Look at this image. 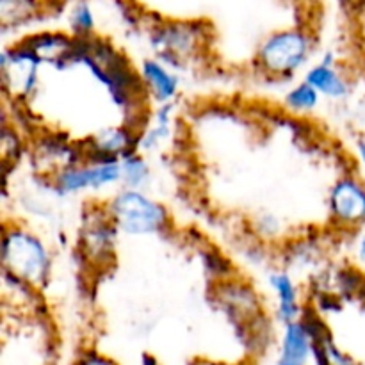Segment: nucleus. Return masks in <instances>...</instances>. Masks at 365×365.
Here are the masks:
<instances>
[{"instance_id":"nucleus-1","label":"nucleus","mask_w":365,"mask_h":365,"mask_svg":"<svg viewBox=\"0 0 365 365\" xmlns=\"http://www.w3.org/2000/svg\"><path fill=\"white\" fill-rule=\"evenodd\" d=\"M2 269L4 274L38 291L50 280L52 255L45 242L27 227L4 225Z\"/></svg>"},{"instance_id":"nucleus-2","label":"nucleus","mask_w":365,"mask_h":365,"mask_svg":"<svg viewBox=\"0 0 365 365\" xmlns=\"http://www.w3.org/2000/svg\"><path fill=\"white\" fill-rule=\"evenodd\" d=\"M103 205L121 234L155 235L170 230L168 209L145 191L120 187Z\"/></svg>"},{"instance_id":"nucleus-3","label":"nucleus","mask_w":365,"mask_h":365,"mask_svg":"<svg viewBox=\"0 0 365 365\" xmlns=\"http://www.w3.org/2000/svg\"><path fill=\"white\" fill-rule=\"evenodd\" d=\"M314 50V39L302 27L274 31L257 50V66L271 78H292L307 63Z\"/></svg>"},{"instance_id":"nucleus-4","label":"nucleus","mask_w":365,"mask_h":365,"mask_svg":"<svg viewBox=\"0 0 365 365\" xmlns=\"http://www.w3.org/2000/svg\"><path fill=\"white\" fill-rule=\"evenodd\" d=\"M39 66L41 61L31 52L24 41L4 46L0 52V71H2L4 91L20 100H29L39 86Z\"/></svg>"},{"instance_id":"nucleus-5","label":"nucleus","mask_w":365,"mask_h":365,"mask_svg":"<svg viewBox=\"0 0 365 365\" xmlns=\"http://www.w3.org/2000/svg\"><path fill=\"white\" fill-rule=\"evenodd\" d=\"M110 185H121L120 163H81L52 177V187L59 195L100 191Z\"/></svg>"},{"instance_id":"nucleus-6","label":"nucleus","mask_w":365,"mask_h":365,"mask_svg":"<svg viewBox=\"0 0 365 365\" xmlns=\"http://www.w3.org/2000/svg\"><path fill=\"white\" fill-rule=\"evenodd\" d=\"M328 210L337 227L356 230L365 225V180L356 175L337 178L328 195Z\"/></svg>"},{"instance_id":"nucleus-7","label":"nucleus","mask_w":365,"mask_h":365,"mask_svg":"<svg viewBox=\"0 0 365 365\" xmlns=\"http://www.w3.org/2000/svg\"><path fill=\"white\" fill-rule=\"evenodd\" d=\"M135 152H139V132L128 125L102 128L82 146L84 163H120Z\"/></svg>"},{"instance_id":"nucleus-8","label":"nucleus","mask_w":365,"mask_h":365,"mask_svg":"<svg viewBox=\"0 0 365 365\" xmlns=\"http://www.w3.org/2000/svg\"><path fill=\"white\" fill-rule=\"evenodd\" d=\"M118 228L110 221L106 205H100L95 212H84V223L81 228V246L84 259L95 264L110 260L116 248Z\"/></svg>"},{"instance_id":"nucleus-9","label":"nucleus","mask_w":365,"mask_h":365,"mask_svg":"<svg viewBox=\"0 0 365 365\" xmlns=\"http://www.w3.org/2000/svg\"><path fill=\"white\" fill-rule=\"evenodd\" d=\"M198 38L192 27L185 24H168L159 25L152 34V46L155 48V57L168 64L170 68H177L180 61L189 59L198 50Z\"/></svg>"},{"instance_id":"nucleus-10","label":"nucleus","mask_w":365,"mask_h":365,"mask_svg":"<svg viewBox=\"0 0 365 365\" xmlns=\"http://www.w3.org/2000/svg\"><path fill=\"white\" fill-rule=\"evenodd\" d=\"M24 45L41 61V64H50L56 70L64 71L73 64L75 38L63 31H39L25 36Z\"/></svg>"},{"instance_id":"nucleus-11","label":"nucleus","mask_w":365,"mask_h":365,"mask_svg":"<svg viewBox=\"0 0 365 365\" xmlns=\"http://www.w3.org/2000/svg\"><path fill=\"white\" fill-rule=\"evenodd\" d=\"M138 71L141 75L148 98H152L157 106L173 103L175 96L178 95V88H180V81L173 68L164 64L157 57H146Z\"/></svg>"},{"instance_id":"nucleus-12","label":"nucleus","mask_w":365,"mask_h":365,"mask_svg":"<svg viewBox=\"0 0 365 365\" xmlns=\"http://www.w3.org/2000/svg\"><path fill=\"white\" fill-rule=\"evenodd\" d=\"M314 360V341L302 321L285 324L274 365H309Z\"/></svg>"},{"instance_id":"nucleus-13","label":"nucleus","mask_w":365,"mask_h":365,"mask_svg":"<svg viewBox=\"0 0 365 365\" xmlns=\"http://www.w3.org/2000/svg\"><path fill=\"white\" fill-rule=\"evenodd\" d=\"M303 81L309 82L321 96H328V98H344L349 93V84L344 78V75L335 68L334 53H327L321 63L314 64L307 70Z\"/></svg>"},{"instance_id":"nucleus-14","label":"nucleus","mask_w":365,"mask_h":365,"mask_svg":"<svg viewBox=\"0 0 365 365\" xmlns=\"http://www.w3.org/2000/svg\"><path fill=\"white\" fill-rule=\"evenodd\" d=\"M269 285L277 296V317L280 323L291 324L302 319L303 307L299 302L298 285L285 271H274L269 274Z\"/></svg>"},{"instance_id":"nucleus-15","label":"nucleus","mask_w":365,"mask_h":365,"mask_svg":"<svg viewBox=\"0 0 365 365\" xmlns=\"http://www.w3.org/2000/svg\"><path fill=\"white\" fill-rule=\"evenodd\" d=\"M173 103H163L155 107L143 130L139 132V152H152L170 138L173 127Z\"/></svg>"},{"instance_id":"nucleus-16","label":"nucleus","mask_w":365,"mask_h":365,"mask_svg":"<svg viewBox=\"0 0 365 365\" xmlns=\"http://www.w3.org/2000/svg\"><path fill=\"white\" fill-rule=\"evenodd\" d=\"M217 285H220L217 299L228 314L242 317V319L245 316H255V310L259 309V296H255L252 289L246 287L245 284H234L230 280Z\"/></svg>"},{"instance_id":"nucleus-17","label":"nucleus","mask_w":365,"mask_h":365,"mask_svg":"<svg viewBox=\"0 0 365 365\" xmlns=\"http://www.w3.org/2000/svg\"><path fill=\"white\" fill-rule=\"evenodd\" d=\"M121 166V187L135 189V191H145L148 185L152 170H150L148 160L145 159L141 152H135L120 160Z\"/></svg>"},{"instance_id":"nucleus-18","label":"nucleus","mask_w":365,"mask_h":365,"mask_svg":"<svg viewBox=\"0 0 365 365\" xmlns=\"http://www.w3.org/2000/svg\"><path fill=\"white\" fill-rule=\"evenodd\" d=\"M68 27L75 39H89L96 36V18L91 4L77 2L68 13Z\"/></svg>"},{"instance_id":"nucleus-19","label":"nucleus","mask_w":365,"mask_h":365,"mask_svg":"<svg viewBox=\"0 0 365 365\" xmlns=\"http://www.w3.org/2000/svg\"><path fill=\"white\" fill-rule=\"evenodd\" d=\"M321 102V95L309 84V82L302 81L298 84L292 86L287 93H285L284 103L291 113L305 114L312 113Z\"/></svg>"},{"instance_id":"nucleus-20","label":"nucleus","mask_w":365,"mask_h":365,"mask_svg":"<svg viewBox=\"0 0 365 365\" xmlns=\"http://www.w3.org/2000/svg\"><path fill=\"white\" fill-rule=\"evenodd\" d=\"M71 365H120L114 359L103 355V353L96 351V349H86L82 351L77 359L73 360Z\"/></svg>"},{"instance_id":"nucleus-21","label":"nucleus","mask_w":365,"mask_h":365,"mask_svg":"<svg viewBox=\"0 0 365 365\" xmlns=\"http://www.w3.org/2000/svg\"><path fill=\"white\" fill-rule=\"evenodd\" d=\"M189 365H250L246 362H227V360H212V359H196Z\"/></svg>"},{"instance_id":"nucleus-22","label":"nucleus","mask_w":365,"mask_h":365,"mask_svg":"<svg viewBox=\"0 0 365 365\" xmlns=\"http://www.w3.org/2000/svg\"><path fill=\"white\" fill-rule=\"evenodd\" d=\"M356 155H359L360 168H362L364 173H365V141H364V139H362V141L356 143Z\"/></svg>"},{"instance_id":"nucleus-23","label":"nucleus","mask_w":365,"mask_h":365,"mask_svg":"<svg viewBox=\"0 0 365 365\" xmlns=\"http://www.w3.org/2000/svg\"><path fill=\"white\" fill-rule=\"evenodd\" d=\"M356 253H359V259L365 262V232L360 235L359 242H356Z\"/></svg>"},{"instance_id":"nucleus-24","label":"nucleus","mask_w":365,"mask_h":365,"mask_svg":"<svg viewBox=\"0 0 365 365\" xmlns=\"http://www.w3.org/2000/svg\"><path fill=\"white\" fill-rule=\"evenodd\" d=\"M141 364L143 365H159V364H157V360L153 359L152 355H143L141 356Z\"/></svg>"},{"instance_id":"nucleus-25","label":"nucleus","mask_w":365,"mask_h":365,"mask_svg":"<svg viewBox=\"0 0 365 365\" xmlns=\"http://www.w3.org/2000/svg\"><path fill=\"white\" fill-rule=\"evenodd\" d=\"M362 45H364V50H365V25H364V31H362Z\"/></svg>"},{"instance_id":"nucleus-26","label":"nucleus","mask_w":365,"mask_h":365,"mask_svg":"<svg viewBox=\"0 0 365 365\" xmlns=\"http://www.w3.org/2000/svg\"><path fill=\"white\" fill-rule=\"evenodd\" d=\"M362 302H364V310H365V292H364V296H362Z\"/></svg>"}]
</instances>
